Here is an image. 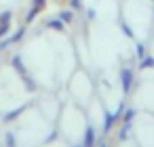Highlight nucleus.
Instances as JSON below:
<instances>
[{
  "instance_id": "obj_1",
  "label": "nucleus",
  "mask_w": 154,
  "mask_h": 147,
  "mask_svg": "<svg viewBox=\"0 0 154 147\" xmlns=\"http://www.w3.org/2000/svg\"><path fill=\"white\" fill-rule=\"evenodd\" d=\"M42 7H45V0H34V9L30 11V15H28V19H32V17H34V15H36V13H38V11L42 9Z\"/></svg>"
},
{
  "instance_id": "obj_3",
  "label": "nucleus",
  "mask_w": 154,
  "mask_h": 147,
  "mask_svg": "<svg viewBox=\"0 0 154 147\" xmlns=\"http://www.w3.org/2000/svg\"><path fill=\"white\" fill-rule=\"evenodd\" d=\"M61 19H63V21H70V19H72V13H70V11H63V13H61Z\"/></svg>"
},
{
  "instance_id": "obj_4",
  "label": "nucleus",
  "mask_w": 154,
  "mask_h": 147,
  "mask_svg": "<svg viewBox=\"0 0 154 147\" xmlns=\"http://www.w3.org/2000/svg\"><path fill=\"white\" fill-rule=\"evenodd\" d=\"M49 25H51V28H55V30H61V28H63V25H61V21H57V19H55V21H51Z\"/></svg>"
},
{
  "instance_id": "obj_2",
  "label": "nucleus",
  "mask_w": 154,
  "mask_h": 147,
  "mask_svg": "<svg viewBox=\"0 0 154 147\" xmlns=\"http://www.w3.org/2000/svg\"><path fill=\"white\" fill-rule=\"evenodd\" d=\"M129 84H131V72L125 69L122 72V86H125V90H129Z\"/></svg>"
},
{
  "instance_id": "obj_5",
  "label": "nucleus",
  "mask_w": 154,
  "mask_h": 147,
  "mask_svg": "<svg viewBox=\"0 0 154 147\" xmlns=\"http://www.w3.org/2000/svg\"><path fill=\"white\" fill-rule=\"evenodd\" d=\"M7 30H9V21H2V25H0V36H2Z\"/></svg>"
}]
</instances>
